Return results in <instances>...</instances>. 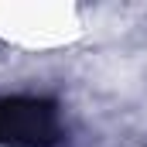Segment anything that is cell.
Segmentation results:
<instances>
[{
	"label": "cell",
	"mask_w": 147,
	"mask_h": 147,
	"mask_svg": "<svg viewBox=\"0 0 147 147\" xmlns=\"http://www.w3.org/2000/svg\"><path fill=\"white\" fill-rule=\"evenodd\" d=\"M62 137L58 110L41 96H0V144L3 147H55Z\"/></svg>",
	"instance_id": "obj_1"
}]
</instances>
